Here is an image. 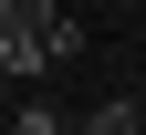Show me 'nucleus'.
<instances>
[{
  "label": "nucleus",
  "mask_w": 146,
  "mask_h": 135,
  "mask_svg": "<svg viewBox=\"0 0 146 135\" xmlns=\"http://www.w3.org/2000/svg\"><path fill=\"white\" fill-rule=\"evenodd\" d=\"M84 125H94V135H146V73H136V83H104Z\"/></svg>",
  "instance_id": "1"
}]
</instances>
